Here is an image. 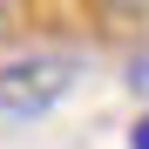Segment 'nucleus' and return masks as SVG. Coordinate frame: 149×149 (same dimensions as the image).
Masks as SVG:
<instances>
[{"mask_svg": "<svg viewBox=\"0 0 149 149\" xmlns=\"http://www.w3.org/2000/svg\"><path fill=\"white\" fill-rule=\"evenodd\" d=\"M129 88H136L142 102H149V54H142V61H129Z\"/></svg>", "mask_w": 149, "mask_h": 149, "instance_id": "2", "label": "nucleus"}, {"mask_svg": "<svg viewBox=\"0 0 149 149\" xmlns=\"http://www.w3.org/2000/svg\"><path fill=\"white\" fill-rule=\"evenodd\" d=\"M74 54L61 47H20V54L0 61V122H34L74 88Z\"/></svg>", "mask_w": 149, "mask_h": 149, "instance_id": "1", "label": "nucleus"}, {"mask_svg": "<svg viewBox=\"0 0 149 149\" xmlns=\"http://www.w3.org/2000/svg\"><path fill=\"white\" fill-rule=\"evenodd\" d=\"M129 149H149V109H142V115L129 122Z\"/></svg>", "mask_w": 149, "mask_h": 149, "instance_id": "3", "label": "nucleus"}]
</instances>
